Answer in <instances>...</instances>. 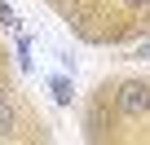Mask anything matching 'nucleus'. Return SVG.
<instances>
[{
  "label": "nucleus",
  "instance_id": "nucleus-1",
  "mask_svg": "<svg viewBox=\"0 0 150 145\" xmlns=\"http://www.w3.org/2000/svg\"><path fill=\"white\" fill-rule=\"evenodd\" d=\"M119 114H128V119H146L150 114V84H141V79H128L124 88H119Z\"/></svg>",
  "mask_w": 150,
  "mask_h": 145
},
{
  "label": "nucleus",
  "instance_id": "nucleus-2",
  "mask_svg": "<svg viewBox=\"0 0 150 145\" xmlns=\"http://www.w3.org/2000/svg\"><path fill=\"white\" fill-rule=\"evenodd\" d=\"M13 136V106H9V97L0 92V141H9Z\"/></svg>",
  "mask_w": 150,
  "mask_h": 145
},
{
  "label": "nucleus",
  "instance_id": "nucleus-3",
  "mask_svg": "<svg viewBox=\"0 0 150 145\" xmlns=\"http://www.w3.org/2000/svg\"><path fill=\"white\" fill-rule=\"evenodd\" d=\"M53 92H57V101H71V88H66V79H57V84H53Z\"/></svg>",
  "mask_w": 150,
  "mask_h": 145
},
{
  "label": "nucleus",
  "instance_id": "nucleus-4",
  "mask_svg": "<svg viewBox=\"0 0 150 145\" xmlns=\"http://www.w3.org/2000/svg\"><path fill=\"white\" fill-rule=\"evenodd\" d=\"M124 5H128V9H146V5H150V0H124Z\"/></svg>",
  "mask_w": 150,
  "mask_h": 145
},
{
  "label": "nucleus",
  "instance_id": "nucleus-5",
  "mask_svg": "<svg viewBox=\"0 0 150 145\" xmlns=\"http://www.w3.org/2000/svg\"><path fill=\"white\" fill-rule=\"evenodd\" d=\"M141 53H146V57H150V44H146V48H141Z\"/></svg>",
  "mask_w": 150,
  "mask_h": 145
}]
</instances>
